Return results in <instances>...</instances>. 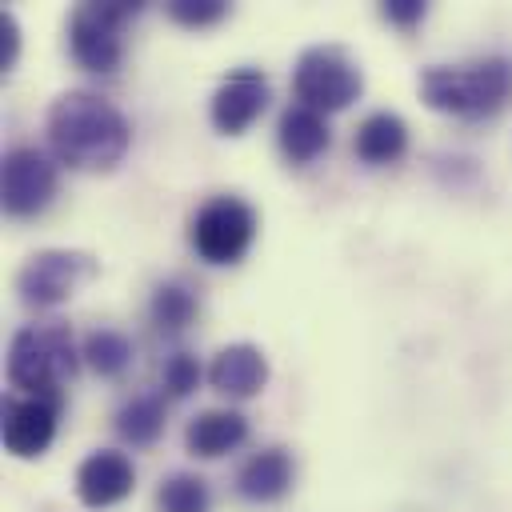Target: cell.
Returning a JSON list of instances; mask_svg holds the SVG:
<instances>
[{"mask_svg": "<svg viewBox=\"0 0 512 512\" xmlns=\"http://www.w3.org/2000/svg\"><path fill=\"white\" fill-rule=\"evenodd\" d=\"M48 144L60 164L76 172H104L124 160L132 128L112 100L72 88L60 92L48 108Z\"/></svg>", "mask_w": 512, "mask_h": 512, "instance_id": "6da1fadb", "label": "cell"}, {"mask_svg": "<svg viewBox=\"0 0 512 512\" xmlns=\"http://www.w3.org/2000/svg\"><path fill=\"white\" fill-rule=\"evenodd\" d=\"M508 96H512V60L508 56H484L464 68L432 64L420 72V100L432 112L480 120V116L500 112L508 104Z\"/></svg>", "mask_w": 512, "mask_h": 512, "instance_id": "7a4b0ae2", "label": "cell"}, {"mask_svg": "<svg viewBox=\"0 0 512 512\" xmlns=\"http://www.w3.org/2000/svg\"><path fill=\"white\" fill-rule=\"evenodd\" d=\"M80 368V352L72 340V328L64 320H36L24 324L8 344V380L24 396H52L72 384Z\"/></svg>", "mask_w": 512, "mask_h": 512, "instance_id": "3957f363", "label": "cell"}, {"mask_svg": "<svg viewBox=\"0 0 512 512\" xmlns=\"http://www.w3.org/2000/svg\"><path fill=\"white\" fill-rule=\"evenodd\" d=\"M140 12V4H128V0H88V4H76L72 16H68V48H72V60L88 72H116L120 60H124V24Z\"/></svg>", "mask_w": 512, "mask_h": 512, "instance_id": "277c9868", "label": "cell"}, {"mask_svg": "<svg viewBox=\"0 0 512 512\" xmlns=\"http://www.w3.org/2000/svg\"><path fill=\"white\" fill-rule=\"evenodd\" d=\"M292 92H296V104L324 116V112L348 108L364 92V76H360V64L344 48L312 44L300 52L292 68Z\"/></svg>", "mask_w": 512, "mask_h": 512, "instance_id": "5b68a950", "label": "cell"}, {"mask_svg": "<svg viewBox=\"0 0 512 512\" xmlns=\"http://www.w3.org/2000/svg\"><path fill=\"white\" fill-rule=\"evenodd\" d=\"M96 276V260L80 248H44L16 272V292L28 308H56Z\"/></svg>", "mask_w": 512, "mask_h": 512, "instance_id": "8992f818", "label": "cell"}, {"mask_svg": "<svg viewBox=\"0 0 512 512\" xmlns=\"http://www.w3.org/2000/svg\"><path fill=\"white\" fill-rule=\"evenodd\" d=\"M252 236H256V212L240 196H212L208 204H200L188 232L192 248L208 264H236L252 248Z\"/></svg>", "mask_w": 512, "mask_h": 512, "instance_id": "52a82bcc", "label": "cell"}, {"mask_svg": "<svg viewBox=\"0 0 512 512\" xmlns=\"http://www.w3.org/2000/svg\"><path fill=\"white\" fill-rule=\"evenodd\" d=\"M56 196V164L48 152L32 144H16L4 152L0 168V200L8 216H36Z\"/></svg>", "mask_w": 512, "mask_h": 512, "instance_id": "ba28073f", "label": "cell"}, {"mask_svg": "<svg viewBox=\"0 0 512 512\" xmlns=\"http://www.w3.org/2000/svg\"><path fill=\"white\" fill-rule=\"evenodd\" d=\"M264 108H268V76L260 68H236L216 88L208 116H212L216 132L240 136V132H248L260 120Z\"/></svg>", "mask_w": 512, "mask_h": 512, "instance_id": "9c48e42d", "label": "cell"}, {"mask_svg": "<svg viewBox=\"0 0 512 512\" xmlns=\"http://www.w3.org/2000/svg\"><path fill=\"white\" fill-rule=\"evenodd\" d=\"M56 420H60V400L52 396H16L4 408V448L20 460L40 456L52 436H56Z\"/></svg>", "mask_w": 512, "mask_h": 512, "instance_id": "30bf717a", "label": "cell"}, {"mask_svg": "<svg viewBox=\"0 0 512 512\" xmlns=\"http://www.w3.org/2000/svg\"><path fill=\"white\" fill-rule=\"evenodd\" d=\"M132 488H136V468L116 448H100L84 456L76 468V496L84 508H112L124 496H132Z\"/></svg>", "mask_w": 512, "mask_h": 512, "instance_id": "8fae6325", "label": "cell"}, {"mask_svg": "<svg viewBox=\"0 0 512 512\" xmlns=\"http://www.w3.org/2000/svg\"><path fill=\"white\" fill-rule=\"evenodd\" d=\"M208 384L232 400H248L268 384V356L248 340L224 344L208 364Z\"/></svg>", "mask_w": 512, "mask_h": 512, "instance_id": "7c38bea8", "label": "cell"}, {"mask_svg": "<svg viewBox=\"0 0 512 512\" xmlns=\"http://www.w3.org/2000/svg\"><path fill=\"white\" fill-rule=\"evenodd\" d=\"M292 480H296L292 456H288L284 448H260V452H252V456L240 464V472H236V492H240L244 500H252V504H272V500H280V496L292 488Z\"/></svg>", "mask_w": 512, "mask_h": 512, "instance_id": "4fadbf2b", "label": "cell"}, {"mask_svg": "<svg viewBox=\"0 0 512 512\" xmlns=\"http://www.w3.org/2000/svg\"><path fill=\"white\" fill-rule=\"evenodd\" d=\"M244 440H248V420L236 408H208V412L192 416L184 428V444L200 460H216V456L240 448Z\"/></svg>", "mask_w": 512, "mask_h": 512, "instance_id": "5bb4252c", "label": "cell"}, {"mask_svg": "<svg viewBox=\"0 0 512 512\" xmlns=\"http://www.w3.org/2000/svg\"><path fill=\"white\" fill-rule=\"evenodd\" d=\"M276 140H280V152H284L288 164H312L332 144V128L320 112H312L304 104H288L280 112Z\"/></svg>", "mask_w": 512, "mask_h": 512, "instance_id": "9a60e30c", "label": "cell"}, {"mask_svg": "<svg viewBox=\"0 0 512 512\" xmlns=\"http://www.w3.org/2000/svg\"><path fill=\"white\" fill-rule=\"evenodd\" d=\"M408 148V124L396 116V112H368L360 124H356V136H352V152L364 160V164H392L400 160Z\"/></svg>", "mask_w": 512, "mask_h": 512, "instance_id": "2e32d148", "label": "cell"}, {"mask_svg": "<svg viewBox=\"0 0 512 512\" xmlns=\"http://www.w3.org/2000/svg\"><path fill=\"white\" fill-rule=\"evenodd\" d=\"M80 356H84V364H88L96 376L116 380V376H124V372L132 368L136 344H132L124 332H116V328H92V332L84 336V344H80Z\"/></svg>", "mask_w": 512, "mask_h": 512, "instance_id": "e0dca14e", "label": "cell"}, {"mask_svg": "<svg viewBox=\"0 0 512 512\" xmlns=\"http://www.w3.org/2000/svg\"><path fill=\"white\" fill-rule=\"evenodd\" d=\"M116 432H120L128 444H136V448L152 444V440L164 432V400H160V396H132V400L116 412Z\"/></svg>", "mask_w": 512, "mask_h": 512, "instance_id": "ac0fdd59", "label": "cell"}, {"mask_svg": "<svg viewBox=\"0 0 512 512\" xmlns=\"http://www.w3.org/2000/svg\"><path fill=\"white\" fill-rule=\"evenodd\" d=\"M156 508H160V512H208V508H212V492H208L204 476L172 472V476L160 480V488H156Z\"/></svg>", "mask_w": 512, "mask_h": 512, "instance_id": "d6986e66", "label": "cell"}, {"mask_svg": "<svg viewBox=\"0 0 512 512\" xmlns=\"http://www.w3.org/2000/svg\"><path fill=\"white\" fill-rule=\"evenodd\" d=\"M148 312H152V324L160 332H184L192 324V316H196V296L184 284L168 280V284H160L152 292V308Z\"/></svg>", "mask_w": 512, "mask_h": 512, "instance_id": "ffe728a7", "label": "cell"}, {"mask_svg": "<svg viewBox=\"0 0 512 512\" xmlns=\"http://www.w3.org/2000/svg\"><path fill=\"white\" fill-rule=\"evenodd\" d=\"M200 360L192 356V352H172L168 360H164V368H160V380H164V392L172 396V400H184L196 384H200Z\"/></svg>", "mask_w": 512, "mask_h": 512, "instance_id": "44dd1931", "label": "cell"}, {"mask_svg": "<svg viewBox=\"0 0 512 512\" xmlns=\"http://www.w3.org/2000/svg\"><path fill=\"white\" fill-rule=\"evenodd\" d=\"M228 12L224 0H168V16L184 28H208Z\"/></svg>", "mask_w": 512, "mask_h": 512, "instance_id": "7402d4cb", "label": "cell"}, {"mask_svg": "<svg viewBox=\"0 0 512 512\" xmlns=\"http://www.w3.org/2000/svg\"><path fill=\"white\" fill-rule=\"evenodd\" d=\"M16 52H20V28H16V16H12L8 8H0V72H12Z\"/></svg>", "mask_w": 512, "mask_h": 512, "instance_id": "603a6c76", "label": "cell"}, {"mask_svg": "<svg viewBox=\"0 0 512 512\" xmlns=\"http://www.w3.org/2000/svg\"><path fill=\"white\" fill-rule=\"evenodd\" d=\"M384 16L400 28H412L424 20V0H384Z\"/></svg>", "mask_w": 512, "mask_h": 512, "instance_id": "cb8c5ba5", "label": "cell"}]
</instances>
